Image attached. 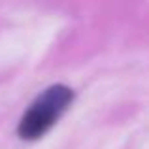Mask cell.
I'll return each instance as SVG.
<instances>
[{"label":"cell","instance_id":"1","mask_svg":"<svg viewBox=\"0 0 149 149\" xmlns=\"http://www.w3.org/2000/svg\"><path fill=\"white\" fill-rule=\"evenodd\" d=\"M74 102V91L66 85H51L40 93L30 108L23 113L17 127V134L23 140H38L57 123V119Z\"/></svg>","mask_w":149,"mask_h":149}]
</instances>
